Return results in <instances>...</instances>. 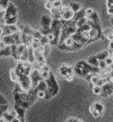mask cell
Masks as SVG:
<instances>
[{"instance_id": "cell-4", "label": "cell", "mask_w": 113, "mask_h": 122, "mask_svg": "<svg viewBox=\"0 0 113 122\" xmlns=\"http://www.w3.org/2000/svg\"><path fill=\"white\" fill-rule=\"evenodd\" d=\"M18 84L20 87L22 88V90L25 93H27L31 90L32 85H31V80H30L29 75H26V74H18Z\"/></svg>"}, {"instance_id": "cell-19", "label": "cell", "mask_w": 113, "mask_h": 122, "mask_svg": "<svg viewBox=\"0 0 113 122\" xmlns=\"http://www.w3.org/2000/svg\"><path fill=\"white\" fill-rule=\"evenodd\" d=\"M108 56H109V54H108V51H100V52H99L95 55V57L99 61H105Z\"/></svg>"}, {"instance_id": "cell-24", "label": "cell", "mask_w": 113, "mask_h": 122, "mask_svg": "<svg viewBox=\"0 0 113 122\" xmlns=\"http://www.w3.org/2000/svg\"><path fill=\"white\" fill-rule=\"evenodd\" d=\"M89 20H91V21H93V22H95V23H98V24H100V20H99V14L94 11V12L92 13L89 17H88Z\"/></svg>"}, {"instance_id": "cell-42", "label": "cell", "mask_w": 113, "mask_h": 122, "mask_svg": "<svg viewBox=\"0 0 113 122\" xmlns=\"http://www.w3.org/2000/svg\"><path fill=\"white\" fill-rule=\"evenodd\" d=\"M105 62H106V64H107V66H110V65H112L113 62H112V59H111V57H108L107 59L105 60Z\"/></svg>"}, {"instance_id": "cell-21", "label": "cell", "mask_w": 113, "mask_h": 122, "mask_svg": "<svg viewBox=\"0 0 113 122\" xmlns=\"http://www.w3.org/2000/svg\"><path fill=\"white\" fill-rule=\"evenodd\" d=\"M87 62H88L89 64H90V65L94 66V67H99V60L96 58L95 55L89 57L88 60H87Z\"/></svg>"}, {"instance_id": "cell-2", "label": "cell", "mask_w": 113, "mask_h": 122, "mask_svg": "<svg viewBox=\"0 0 113 122\" xmlns=\"http://www.w3.org/2000/svg\"><path fill=\"white\" fill-rule=\"evenodd\" d=\"M45 82L47 84V91H46V99H50L53 97L57 96L58 93L59 91V87L58 85V82L56 80V77L54 76L53 73L50 71L49 75H48V78L45 79Z\"/></svg>"}, {"instance_id": "cell-18", "label": "cell", "mask_w": 113, "mask_h": 122, "mask_svg": "<svg viewBox=\"0 0 113 122\" xmlns=\"http://www.w3.org/2000/svg\"><path fill=\"white\" fill-rule=\"evenodd\" d=\"M92 106H93L94 109H95L96 111H98L100 115L103 114V112H104V110H105V106L102 104L101 102H96V103H94Z\"/></svg>"}, {"instance_id": "cell-33", "label": "cell", "mask_w": 113, "mask_h": 122, "mask_svg": "<svg viewBox=\"0 0 113 122\" xmlns=\"http://www.w3.org/2000/svg\"><path fill=\"white\" fill-rule=\"evenodd\" d=\"M102 33H103V36H104V38H108V37H109L110 35H112L113 30H111V29H106V30H102Z\"/></svg>"}, {"instance_id": "cell-44", "label": "cell", "mask_w": 113, "mask_h": 122, "mask_svg": "<svg viewBox=\"0 0 113 122\" xmlns=\"http://www.w3.org/2000/svg\"><path fill=\"white\" fill-rule=\"evenodd\" d=\"M108 14H110L111 16H113V6L108 7Z\"/></svg>"}, {"instance_id": "cell-7", "label": "cell", "mask_w": 113, "mask_h": 122, "mask_svg": "<svg viewBox=\"0 0 113 122\" xmlns=\"http://www.w3.org/2000/svg\"><path fill=\"white\" fill-rule=\"evenodd\" d=\"M101 97L104 98L111 96L113 93V82H108L104 86H101Z\"/></svg>"}, {"instance_id": "cell-17", "label": "cell", "mask_w": 113, "mask_h": 122, "mask_svg": "<svg viewBox=\"0 0 113 122\" xmlns=\"http://www.w3.org/2000/svg\"><path fill=\"white\" fill-rule=\"evenodd\" d=\"M83 17H86L85 8H83V9H80L79 11H77V12L75 13V14H74V18H73V19H72L71 21H72V22H74V23L76 24V22H77V20H78L79 18H83Z\"/></svg>"}, {"instance_id": "cell-50", "label": "cell", "mask_w": 113, "mask_h": 122, "mask_svg": "<svg viewBox=\"0 0 113 122\" xmlns=\"http://www.w3.org/2000/svg\"><path fill=\"white\" fill-rule=\"evenodd\" d=\"M110 23H111V25L113 26V16L111 17V18H110Z\"/></svg>"}, {"instance_id": "cell-16", "label": "cell", "mask_w": 113, "mask_h": 122, "mask_svg": "<svg viewBox=\"0 0 113 122\" xmlns=\"http://www.w3.org/2000/svg\"><path fill=\"white\" fill-rule=\"evenodd\" d=\"M47 84H46V82H45V80H42L41 82H39L38 83V85L35 87V88H33L32 90L34 92H36V93H37L38 91H47Z\"/></svg>"}, {"instance_id": "cell-27", "label": "cell", "mask_w": 113, "mask_h": 122, "mask_svg": "<svg viewBox=\"0 0 113 122\" xmlns=\"http://www.w3.org/2000/svg\"><path fill=\"white\" fill-rule=\"evenodd\" d=\"M18 22V16H15L5 20V25H16Z\"/></svg>"}, {"instance_id": "cell-11", "label": "cell", "mask_w": 113, "mask_h": 122, "mask_svg": "<svg viewBox=\"0 0 113 122\" xmlns=\"http://www.w3.org/2000/svg\"><path fill=\"white\" fill-rule=\"evenodd\" d=\"M34 57L36 62H38L40 65L41 64H46V58L45 56L42 54V52H39L38 51L34 50Z\"/></svg>"}, {"instance_id": "cell-34", "label": "cell", "mask_w": 113, "mask_h": 122, "mask_svg": "<svg viewBox=\"0 0 113 122\" xmlns=\"http://www.w3.org/2000/svg\"><path fill=\"white\" fill-rule=\"evenodd\" d=\"M99 68L100 69L101 71H103V70H105L107 68V64H106L105 61H99Z\"/></svg>"}, {"instance_id": "cell-3", "label": "cell", "mask_w": 113, "mask_h": 122, "mask_svg": "<svg viewBox=\"0 0 113 122\" xmlns=\"http://www.w3.org/2000/svg\"><path fill=\"white\" fill-rule=\"evenodd\" d=\"M59 73L61 75V77L63 79L67 80V81H72L74 79V71H73V67L69 64L67 63H63L59 69Z\"/></svg>"}, {"instance_id": "cell-32", "label": "cell", "mask_w": 113, "mask_h": 122, "mask_svg": "<svg viewBox=\"0 0 113 122\" xmlns=\"http://www.w3.org/2000/svg\"><path fill=\"white\" fill-rule=\"evenodd\" d=\"M39 43H40L41 46H45L47 44H49V41H48V40L47 39V37L42 35V37L39 39Z\"/></svg>"}, {"instance_id": "cell-45", "label": "cell", "mask_w": 113, "mask_h": 122, "mask_svg": "<svg viewBox=\"0 0 113 122\" xmlns=\"http://www.w3.org/2000/svg\"><path fill=\"white\" fill-rule=\"evenodd\" d=\"M113 6V0H107V6L109 7V6Z\"/></svg>"}, {"instance_id": "cell-20", "label": "cell", "mask_w": 113, "mask_h": 122, "mask_svg": "<svg viewBox=\"0 0 113 122\" xmlns=\"http://www.w3.org/2000/svg\"><path fill=\"white\" fill-rule=\"evenodd\" d=\"M4 56H11V47L10 46H6L5 48L0 50V57Z\"/></svg>"}, {"instance_id": "cell-46", "label": "cell", "mask_w": 113, "mask_h": 122, "mask_svg": "<svg viewBox=\"0 0 113 122\" xmlns=\"http://www.w3.org/2000/svg\"><path fill=\"white\" fill-rule=\"evenodd\" d=\"M11 122H21V119H20L18 117H14V118H13Z\"/></svg>"}, {"instance_id": "cell-49", "label": "cell", "mask_w": 113, "mask_h": 122, "mask_svg": "<svg viewBox=\"0 0 113 122\" xmlns=\"http://www.w3.org/2000/svg\"><path fill=\"white\" fill-rule=\"evenodd\" d=\"M0 122H6V120H5L2 117H0Z\"/></svg>"}, {"instance_id": "cell-29", "label": "cell", "mask_w": 113, "mask_h": 122, "mask_svg": "<svg viewBox=\"0 0 113 122\" xmlns=\"http://www.w3.org/2000/svg\"><path fill=\"white\" fill-rule=\"evenodd\" d=\"M33 50H36L37 49L39 46H40V43H39V40H37V39H34L33 38V41H32V42H31V45H30Z\"/></svg>"}, {"instance_id": "cell-12", "label": "cell", "mask_w": 113, "mask_h": 122, "mask_svg": "<svg viewBox=\"0 0 113 122\" xmlns=\"http://www.w3.org/2000/svg\"><path fill=\"white\" fill-rule=\"evenodd\" d=\"M14 109L16 111V113H17V116L20 118V119H23L25 117V112H26V109H25L24 107H20V106H18V105L15 104L14 105Z\"/></svg>"}, {"instance_id": "cell-39", "label": "cell", "mask_w": 113, "mask_h": 122, "mask_svg": "<svg viewBox=\"0 0 113 122\" xmlns=\"http://www.w3.org/2000/svg\"><path fill=\"white\" fill-rule=\"evenodd\" d=\"M46 97V92L45 91H38L36 93V97L37 98H45Z\"/></svg>"}, {"instance_id": "cell-13", "label": "cell", "mask_w": 113, "mask_h": 122, "mask_svg": "<svg viewBox=\"0 0 113 122\" xmlns=\"http://www.w3.org/2000/svg\"><path fill=\"white\" fill-rule=\"evenodd\" d=\"M74 14L75 13L68 8L67 11H65V12L62 14V18L61 19L62 20H65V21H71L72 19H73V18H74Z\"/></svg>"}, {"instance_id": "cell-31", "label": "cell", "mask_w": 113, "mask_h": 122, "mask_svg": "<svg viewBox=\"0 0 113 122\" xmlns=\"http://www.w3.org/2000/svg\"><path fill=\"white\" fill-rule=\"evenodd\" d=\"M49 51H50V45L49 44H47V45H45L44 46V49H43V52H42V54L45 56V58L47 57L49 53Z\"/></svg>"}, {"instance_id": "cell-15", "label": "cell", "mask_w": 113, "mask_h": 122, "mask_svg": "<svg viewBox=\"0 0 113 122\" xmlns=\"http://www.w3.org/2000/svg\"><path fill=\"white\" fill-rule=\"evenodd\" d=\"M11 56L13 57V59L16 61H18L19 59H20V55L18 53V45L17 44H14V45H11Z\"/></svg>"}, {"instance_id": "cell-6", "label": "cell", "mask_w": 113, "mask_h": 122, "mask_svg": "<svg viewBox=\"0 0 113 122\" xmlns=\"http://www.w3.org/2000/svg\"><path fill=\"white\" fill-rule=\"evenodd\" d=\"M1 30V35L6 36V35H11L13 33L19 30V28L17 25H4L0 28Z\"/></svg>"}, {"instance_id": "cell-28", "label": "cell", "mask_w": 113, "mask_h": 122, "mask_svg": "<svg viewBox=\"0 0 113 122\" xmlns=\"http://www.w3.org/2000/svg\"><path fill=\"white\" fill-rule=\"evenodd\" d=\"M9 2H10L9 0H0V8L2 10H6Z\"/></svg>"}, {"instance_id": "cell-23", "label": "cell", "mask_w": 113, "mask_h": 122, "mask_svg": "<svg viewBox=\"0 0 113 122\" xmlns=\"http://www.w3.org/2000/svg\"><path fill=\"white\" fill-rule=\"evenodd\" d=\"M27 50H28V61L32 64V63H34L36 61L35 57H34V50L31 46H28Z\"/></svg>"}, {"instance_id": "cell-10", "label": "cell", "mask_w": 113, "mask_h": 122, "mask_svg": "<svg viewBox=\"0 0 113 122\" xmlns=\"http://www.w3.org/2000/svg\"><path fill=\"white\" fill-rule=\"evenodd\" d=\"M40 23H41L42 30H49L51 23H52V18L48 15H44L41 17Z\"/></svg>"}, {"instance_id": "cell-1", "label": "cell", "mask_w": 113, "mask_h": 122, "mask_svg": "<svg viewBox=\"0 0 113 122\" xmlns=\"http://www.w3.org/2000/svg\"><path fill=\"white\" fill-rule=\"evenodd\" d=\"M74 73L82 78H86L89 74H101V70L99 67H94L86 61H78L73 67Z\"/></svg>"}, {"instance_id": "cell-22", "label": "cell", "mask_w": 113, "mask_h": 122, "mask_svg": "<svg viewBox=\"0 0 113 122\" xmlns=\"http://www.w3.org/2000/svg\"><path fill=\"white\" fill-rule=\"evenodd\" d=\"M69 9L72 10L74 13L77 12V11H79L80 9H81V6H80V4H78L77 2H71L70 4H69Z\"/></svg>"}, {"instance_id": "cell-52", "label": "cell", "mask_w": 113, "mask_h": 122, "mask_svg": "<svg viewBox=\"0 0 113 122\" xmlns=\"http://www.w3.org/2000/svg\"><path fill=\"white\" fill-rule=\"evenodd\" d=\"M21 122H25V120H24V118H23V119H21Z\"/></svg>"}, {"instance_id": "cell-43", "label": "cell", "mask_w": 113, "mask_h": 122, "mask_svg": "<svg viewBox=\"0 0 113 122\" xmlns=\"http://www.w3.org/2000/svg\"><path fill=\"white\" fill-rule=\"evenodd\" d=\"M91 115H92V116L94 117L95 118H99V117L101 116L100 114H99V113L98 111H96L95 109H94L93 111H92V112H91Z\"/></svg>"}, {"instance_id": "cell-14", "label": "cell", "mask_w": 113, "mask_h": 122, "mask_svg": "<svg viewBox=\"0 0 113 122\" xmlns=\"http://www.w3.org/2000/svg\"><path fill=\"white\" fill-rule=\"evenodd\" d=\"M1 40H2V41L5 43L6 46H11V45L16 44L12 34H11V35H6V36H2V39H1Z\"/></svg>"}, {"instance_id": "cell-53", "label": "cell", "mask_w": 113, "mask_h": 122, "mask_svg": "<svg viewBox=\"0 0 113 122\" xmlns=\"http://www.w3.org/2000/svg\"><path fill=\"white\" fill-rule=\"evenodd\" d=\"M111 59H112V62H113V57H111Z\"/></svg>"}, {"instance_id": "cell-47", "label": "cell", "mask_w": 113, "mask_h": 122, "mask_svg": "<svg viewBox=\"0 0 113 122\" xmlns=\"http://www.w3.org/2000/svg\"><path fill=\"white\" fill-rule=\"evenodd\" d=\"M108 49L113 50V41H110L109 43H108Z\"/></svg>"}, {"instance_id": "cell-35", "label": "cell", "mask_w": 113, "mask_h": 122, "mask_svg": "<svg viewBox=\"0 0 113 122\" xmlns=\"http://www.w3.org/2000/svg\"><path fill=\"white\" fill-rule=\"evenodd\" d=\"M66 122H84L82 119H79V118H77V117H68L67 118Z\"/></svg>"}, {"instance_id": "cell-37", "label": "cell", "mask_w": 113, "mask_h": 122, "mask_svg": "<svg viewBox=\"0 0 113 122\" xmlns=\"http://www.w3.org/2000/svg\"><path fill=\"white\" fill-rule=\"evenodd\" d=\"M7 104H8L7 100L5 98V97L2 94H0V105H7Z\"/></svg>"}, {"instance_id": "cell-25", "label": "cell", "mask_w": 113, "mask_h": 122, "mask_svg": "<svg viewBox=\"0 0 113 122\" xmlns=\"http://www.w3.org/2000/svg\"><path fill=\"white\" fill-rule=\"evenodd\" d=\"M9 77H10V80L12 82H14V83H18V73H17L15 69H11L10 70V72H9Z\"/></svg>"}, {"instance_id": "cell-5", "label": "cell", "mask_w": 113, "mask_h": 122, "mask_svg": "<svg viewBox=\"0 0 113 122\" xmlns=\"http://www.w3.org/2000/svg\"><path fill=\"white\" fill-rule=\"evenodd\" d=\"M29 77L30 80H31V85H32V88L31 89L35 88L38 85L39 82H41L42 80H44L43 77L41 76V74H40V72L38 70H36V69H33L31 71V73L29 74Z\"/></svg>"}, {"instance_id": "cell-51", "label": "cell", "mask_w": 113, "mask_h": 122, "mask_svg": "<svg viewBox=\"0 0 113 122\" xmlns=\"http://www.w3.org/2000/svg\"><path fill=\"white\" fill-rule=\"evenodd\" d=\"M47 1H48V2H50V3H54L56 0H47Z\"/></svg>"}, {"instance_id": "cell-41", "label": "cell", "mask_w": 113, "mask_h": 122, "mask_svg": "<svg viewBox=\"0 0 113 122\" xmlns=\"http://www.w3.org/2000/svg\"><path fill=\"white\" fill-rule=\"evenodd\" d=\"M45 7H46V9H48V10H49V11H50V10L53 8L52 3H50V2L47 1V2H46V4H45Z\"/></svg>"}, {"instance_id": "cell-30", "label": "cell", "mask_w": 113, "mask_h": 122, "mask_svg": "<svg viewBox=\"0 0 113 122\" xmlns=\"http://www.w3.org/2000/svg\"><path fill=\"white\" fill-rule=\"evenodd\" d=\"M92 92L94 95H100L101 94V87L100 86H92Z\"/></svg>"}, {"instance_id": "cell-40", "label": "cell", "mask_w": 113, "mask_h": 122, "mask_svg": "<svg viewBox=\"0 0 113 122\" xmlns=\"http://www.w3.org/2000/svg\"><path fill=\"white\" fill-rule=\"evenodd\" d=\"M95 10H93L92 8H85V12H86V17H89Z\"/></svg>"}, {"instance_id": "cell-48", "label": "cell", "mask_w": 113, "mask_h": 122, "mask_svg": "<svg viewBox=\"0 0 113 122\" xmlns=\"http://www.w3.org/2000/svg\"><path fill=\"white\" fill-rule=\"evenodd\" d=\"M93 110H94V107H93V106L91 105V106L89 107V113H91V112H92Z\"/></svg>"}, {"instance_id": "cell-26", "label": "cell", "mask_w": 113, "mask_h": 122, "mask_svg": "<svg viewBox=\"0 0 113 122\" xmlns=\"http://www.w3.org/2000/svg\"><path fill=\"white\" fill-rule=\"evenodd\" d=\"M88 20H89V18L88 17H83V18H79L78 20H77V22H76V26H77V28H80V27H82L83 25H85L87 22H88Z\"/></svg>"}, {"instance_id": "cell-38", "label": "cell", "mask_w": 113, "mask_h": 122, "mask_svg": "<svg viewBox=\"0 0 113 122\" xmlns=\"http://www.w3.org/2000/svg\"><path fill=\"white\" fill-rule=\"evenodd\" d=\"M50 13H51V15H52V16L59 14V13H60V7H59V8H57V7H53V8L50 10Z\"/></svg>"}, {"instance_id": "cell-9", "label": "cell", "mask_w": 113, "mask_h": 122, "mask_svg": "<svg viewBox=\"0 0 113 122\" xmlns=\"http://www.w3.org/2000/svg\"><path fill=\"white\" fill-rule=\"evenodd\" d=\"M14 100H15V104L24 107L25 109H27L30 107V104H28L27 102H26L25 100H23L22 97H21V96H20V94H18V93H15L14 92Z\"/></svg>"}, {"instance_id": "cell-36", "label": "cell", "mask_w": 113, "mask_h": 122, "mask_svg": "<svg viewBox=\"0 0 113 122\" xmlns=\"http://www.w3.org/2000/svg\"><path fill=\"white\" fill-rule=\"evenodd\" d=\"M52 6H53V7H57V8H59V7H61L63 5H62L61 0H56L54 3H52Z\"/></svg>"}, {"instance_id": "cell-8", "label": "cell", "mask_w": 113, "mask_h": 122, "mask_svg": "<svg viewBox=\"0 0 113 122\" xmlns=\"http://www.w3.org/2000/svg\"><path fill=\"white\" fill-rule=\"evenodd\" d=\"M6 13H5V20L7 19V18H10L12 17H15V16H18V8L13 5L11 2H9L8 6L6 7V9L5 10Z\"/></svg>"}]
</instances>
